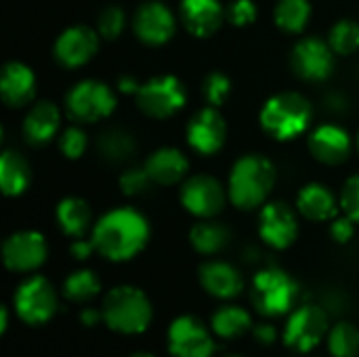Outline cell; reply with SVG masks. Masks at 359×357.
<instances>
[{"instance_id": "6da1fadb", "label": "cell", "mask_w": 359, "mask_h": 357, "mask_svg": "<svg viewBox=\"0 0 359 357\" xmlns=\"http://www.w3.org/2000/svg\"><path fill=\"white\" fill-rule=\"evenodd\" d=\"M90 240L101 257L122 263L147 246L149 223L135 208H114L95 223Z\"/></svg>"}, {"instance_id": "7a4b0ae2", "label": "cell", "mask_w": 359, "mask_h": 357, "mask_svg": "<svg viewBox=\"0 0 359 357\" xmlns=\"http://www.w3.org/2000/svg\"><path fill=\"white\" fill-rule=\"evenodd\" d=\"M276 183L273 164L259 154L242 156L229 175V200L242 210H252L265 204Z\"/></svg>"}, {"instance_id": "3957f363", "label": "cell", "mask_w": 359, "mask_h": 357, "mask_svg": "<svg viewBox=\"0 0 359 357\" xmlns=\"http://www.w3.org/2000/svg\"><path fill=\"white\" fill-rule=\"evenodd\" d=\"M103 322L120 335H141L151 324V303L147 295L135 286H118L103 301Z\"/></svg>"}, {"instance_id": "277c9868", "label": "cell", "mask_w": 359, "mask_h": 357, "mask_svg": "<svg viewBox=\"0 0 359 357\" xmlns=\"http://www.w3.org/2000/svg\"><path fill=\"white\" fill-rule=\"evenodd\" d=\"M311 103L299 93H280L265 101L261 126L278 141H290L303 135L311 122Z\"/></svg>"}, {"instance_id": "5b68a950", "label": "cell", "mask_w": 359, "mask_h": 357, "mask_svg": "<svg viewBox=\"0 0 359 357\" xmlns=\"http://www.w3.org/2000/svg\"><path fill=\"white\" fill-rule=\"evenodd\" d=\"M299 299V284L280 267L261 269L252 280V307L265 318H282L292 311Z\"/></svg>"}, {"instance_id": "8992f818", "label": "cell", "mask_w": 359, "mask_h": 357, "mask_svg": "<svg viewBox=\"0 0 359 357\" xmlns=\"http://www.w3.org/2000/svg\"><path fill=\"white\" fill-rule=\"evenodd\" d=\"M65 107L76 122L93 124L111 116V112L116 109V95L105 82L82 80L67 93Z\"/></svg>"}, {"instance_id": "52a82bcc", "label": "cell", "mask_w": 359, "mask_h": 357, "mask_svg": "<svg viewBox=\"0 0 359 357\" xmlns=\"http://www.w3.org/2000/svg\"><path fill=\"white\" fill-rule=\"evenodd\" d=\"M13 307H15V314L25 324L40 326V324H46L55 316L57 292L46 278L34 276L19 284V288L15 290Z\"/></svg>"}, {"instance_id": "ba28073f", "label": "cell", "mask_w": 359, "mask_h": 357, "mask_svg": "<svg viewBox=\"0 0 359 357\" xmlns=\"http://www.w3.org/2000/svg\"><path fill=\"white\" fill-rule=\"evenodd\" d=\"M185 88L175 76H158L141 84L137 90V103L149 118L164 120L175 116L185 105Z\"/></svg>"}, {"instance_id": "9c48e42d", "label": "cell", "mask_w": 359, "mask_h": 357, "mask_svg": "<svg viewBox=\"0 0 359 357\" xmlns=\"http://www.w3.org/2000/svg\"><path fill=\"white\" fill-rule=\"evenodd\" d=\"M328 332V316L318 305H303L290 311L284 328V341L294 351L307 353L320 345Z\"/></svg>"}, {"instance_id": "30bf717a", "label": "cell", "mask_w": 359, "mask_h": 357, "mask_svg": "<svg viewBox=\"0 0 359 357\" xmlns=\"http://www.w3.org/2000/svg\"><path fill=\"white\" fill-rule=\"evenodd\" d=\"M168 351L170 357H212L215 341L200 320L181 316L168 328Z\"/></svg>"}, {"instance_id": "8fae6325", "label": "cell", "mask_w": 359, "mask_h": 357, "mask_svg": "<svg viewBox=\"0 0 359 357\" xmlns=\"http://www.w3.org/2000/svg\"><path fill=\"white\" fill-rule=\"evenodd\" d=\"M290 63L299 78L322 82L334 69V50L328 42L320 38H303L292 48Z\"/></svg>"}, {"instance_id": "7c38bea8", "label": "cell", "mask_w": 359, "mask_h": 357, "mask_svg": "<svg viewBox=\"0 0 359 357\" xmlns=\"http://www.w3.org/2000/svg\"><path fill=\"white\" fill-rule=\"evenodd\" d=\"M46 240L38 231H17L2 244V259L8 271L27 274L46 261Z\"/></svg>"}, {"instance_id": "4fadbf2b", "label": "cell", "mask_w": 359, "mask_h": 357, "mask_svg": "<svg viewBox=\"0 0 359 357\" xmlns=\"http://www.w3.org/2000/svg\"><path fill=\"white\" fill-rule=\"evenodd\" d=\"M227 198L229 194H225L223 185L206 175L191 177L181 187V204L185 206V210L200 219H210L219 215Z\"/></svg>"}, {"instance_id": "5bb4252c", "label": "cell", "mask_w": 359, "mask_h": 357, "mask_svg": "<svg viewBox=\"0 0 359 357\" xmlns=\"http://www.w3.org/2000/svg\"><path fill=\"white\" fill-rule=\"evenodd\" d=\"M259 236L271 248H288L299 236V221L292 208L284 202L265 204L259 215Z\"/></svg>"}, {"instance_id": "9a60e30c", "label": "cell", "mask_w": 359, "mask_h": 357, "mask_svg": "<svg viewBox=\"0 0 359 357\" xmlns=\"http://www.w3.org/2000/svg\"><path fill=\"white\" fill-rule=\"evenodd\" d=\"M227 137V126L217 107L208 105L200 109L187 124V143L202 156L217 154Z\"/></svg>"}, {"instance_id": "2e32d148", "label": "cell", "mask_w": 359, "mask_h": 357, "mask_svg": "<svg viewBox=\"0 0 359 357\" xmlns=\"http://www.w3.org/2000/svg\"><path fill=\"white\" fill-rule=\"evenodd\" d=\"M175 27H177L175 15L166 4L158 0L143 2L135 15V32L139 40L151 46H160L168 42L175 36Z\"/></svg>"}, {"instance_id": "e0dca14e", "label": "cell", "mask_w": 359, "mask_h": 357, "mask_svg": "<svg viewBox=\"0 0 359 357\" xmlns=\"http://www.w3.org/2000/svg\"><path fill=\"white\" fill-rule=\"evenodd\" d=\"M99 48V32L86 25H74L61 32L55 42V59L63 67H80L88 63Z\"/></svg>"}, {"instance_id": "ac0fdd59", "label": "cell", "mask_w": 359, "mask_h": 357, "mask_svg": "<svg viewBox=\"0 0 359 357\" xmlns=\"http://www.w3.org/2000/svg\"><path fill=\"white\" fill-rule=\"evenodd\" d=\"M309 149L322 164H341L351 154V137L345 128L337 124H324L316 128L309 137Z\"/></svg>"}, {"instance_id": "d6986e66", "label": "cell", "mask_w": 359, "mask_h": 357, "mask_svg": "<svg viewBox=\"0 0 359 357\" xmlns=\"http://www.w3.org/2000/svg\"><path fill=\"white\" fill-rule=\"evenodd\" d=\"M200 284L210 297L221 299V301L236 299L244 288L242 274L225 261L204 263L200 267Z\"/></svg>"}, {"instance_id": "ffe728a7", "label": "cell", "mask_w": 359, "mask_h": 357, "mask_svg": "<svg viewBox=\"0 0 359 357\" xmlns=\"http://www.w3.org/2000/svg\"><path fill=\"white\" fill-rule=\"evenodd\" d=\"M181 19L189 34L208 38L223 23V6L219 0H181Z\"/></svg>"}, {"instance_id": "44dd1931", "label": "cell", "mask_w": 359, "mask_h": 357, "mask_svg": "<svg viewBox=\"0 0 359 357\" xmlns=\"http://www.w3.org/2000/svg\"><path fill=\"white\" fill-rule=\"evenodd\" d=\"M34 93H36L34 72L19 61L6 63L2 69V78H0L2 101L8 107H23L34 99Z\"/></svg>"}, {"instance_id": "7402d4cb", "label": "cell", "mask_w": 359, "mask_h": 357, "mask_svg": "<svg viewBox=\"0 0 359 357\" xmlns=\"http://www.w3.org/2000/svg\"><path fill=\"white\" fill-rule=\"evenodd\" d=\"M59 124H61V114L57 105L50 101H40L27 112L23 120L25 141L29 145H44L57 135Z\"/></svg>"}, {"instance_id": "603a6c76", "label": "cell", "mask_w": 359, "mask_h": 357, "mask_svg": "<svg viewBox=\"0 0 359 357\" xmlns=\"http://www.w3.org/2000/svg\"><path fill=\"white\" fill-rule=\"evenodd\" d=\"M187 166H189L187 158L177 147H160L145 162V170L149 173L151 181L158 183V185H175V183H179L185 177Z\"/></svg>"}, {"instance_id": "cb8c5ba5", "label": "cell", "mask_w": 359, "mask_h": 357, "mask_svg": "<svg viewBox=\"0 0 359 357\" xmlns=\"http://www.w3.org/2000/svg\"><path fill=\"white\" fill-rule=\"evenodd\" d=\"M297 208L309 221H332L337 217L339 204L334 194L326 185L309 183L299 191Z\"/></svg>"}, {"instance_id": "d4e9b609", "label": "cell", "mask_w": 359, "mask_h": 357, "mask_svg": "<svg viewBox=\"0 0 359 357\" xmlns=\"http://www.w3.org/2000/svg\"><path fill=\"white\" fill-rule=\"evenodd\" d=\"M32 181V170L29 164L13 149L2 151L0 156V187L2 194L8 198L21 196Z\"/></svg>"}, {"instance_id": "484cf974", "label": "cell", "mask_w": 359, "mask_h": 357, "mask_svg": "<svg viewBox=\"0 0 359 357\" xmlns=\"http://www.w3.org/2000/svg\"><path fill=\"white\" fill-rule=\"evenodd\" d=\"M90 208L82 198H65L57 206V223L69 238H84L90 227Z\"/></svg>"}, {"instance_id": "4316f807", "label": "cell", "mask_w": 359, "mask_h": 357, "mask_svg": "<svg viewBox=\"0 0 359 357\" xmlns=\"http://www.w3.org/2000/svg\"><path fill=\"white\" fill-rule=\"evenodd\" d=\"M210 324H212V330H215L217 337H221V339H240L250 330L252 318L244 307L223 305L212 314Z\"/></svg>"}, {"instance_id": "83f0119b", "label": "cell", "mask_w": 359, "mask_h": 357, "mask_svg": "<svg viewBox=\"0 0 359 357\" xmlns=\"http://www.w3.org/2000/svg\"><path fill=\"white\" fill-rule=\"evenodd\" d=\"M189 242L196 248V252H200V255H217L219 250H223L227 246L229 231L221 223L202 221V223H196L191 227Z\"/></svg>"}, {"instance_id": "f1b7e54d", "label": "cell", "mask_w": 359, "mask_h": 357, "mask_svg": "<svg viewBox=\"0 0 359 357\" xmlns=\"http://www.w3.org/2000/svg\"><path fill=\"white\" fill-rule=\"evenodd\" d=\"M276 23L288 34H301L311 17L309 0H278L276 4Z\"/></svg>"}, {"instance_id": "f546056e", "label": "cell", "mask_w": 359, "mask_h": 357, "mask_svg": "<svg viewBox=\"0 0 359 357\" xmlns=\"http://www.w3.org/2000/svg\"><path fill=\"white\" fill-rule=\"evenodd\" d=\"M101 292V282L95 271L78 269L69 274L63 282V295L72 303H86L93 301Z\"/></svg>"}, {"instance_id": "4dcf8cb0", "label": "cell", "mask_w": 359, "mask_h": 357, "mask_svg": "<svg viewBox=\"0 0 359 357\" xmlns=\"http://www.w3.org/2000/svg\"><path fill=\"white\" fill-rule=\"evenodd\" d=\"M328 351L332 357H355L359 353V330L349 322H339L328 332Z\"/></svg>"}, {"instance_id": "1f68e13d", "label": "cell", "mask_w": 359, "mask_h": 357, "mask_svg": "<svg viewBox=\"0 0 359 357\" xmlns=\"http://www.w3.org/2000/svg\"><path fill=\"white\" fill-rule=\"evenodd\" d=\"M99 154L111 162H120V160H126L133 149H135V141L128 133L120 130V128H114V130H107L103 133V137H99Z\"/></svg>"}, {"instance_id": "d6a6232c", "label": "cell", "mask_w": 359, "mask_h": 357, "mask_svg": "<svg viewBox=\"0 0 359 357\" xmlns=\"http://www.w3.org/2000/svg\"><path fill=\"white\" fill-rule=\"evenodd\" d=\"M328 44L337 55H351L359 50V23L351 19H343L337 25H332Z\"/></svg>"}, {"instance_id": "836d02e7", "label": "cell", "mask_w": 359, "mask_h": 357, "mask_svg": "<svg viewBox=\"0 0 359 357\" xmlns=\"http://www.w3.org/2000/svg\"><path fill=\"white\" fill-rule=\"evenodd\" d=\"M229 90H231V82L225 74L221 72H212L206 76L204 84H202V93H204V99L208 101V105L212 107H219L225 103V99L229 97Z\"/></svg>"}, {"instance_id": "e575fe53", "label": "cell", "mask_w": 359, "mask_h": 357, "mask_svg": "<svg viewBox=\"0 0 359 357\" xmlns=\"http://www.w3.org/2000/svg\"><path fill=\"white\" fill-rule=\"evenodd\" d=\"M124 13L122 8L118 6H107L101 15H99V21H97V32L101 38H107V40H114L122 34L124 29Z\"/></svg>"}, {"instance_id": "d590c367", "label": "cell", "mask_w": 359, "mask_h": 357, "mask_svg": "<svg viewBox=\"0 0 359 357\" xmlns=\"http://www.w3.org/2000/svg\"><path fill=\"white\" fill-rule=\"evenodd\" d=\"M59 149L69 160L80 158L84 154V149H86V135H84V130L78 128V126L65 128L61 133V137H59Z\"/></svg>"}, {"instance_id": "8d00e7d4", "label": "cell", "mask_w": 359, "mask_h": 357, "mask_svg": "<svg viewBox=\"0 0 359 357\" xmlns=\"http://www.w3.org/2000/svg\"><path fill=\"white\" fill-rule=\"evenodd\" d=\"M149 181H151V177L145 170V166L143 168H130L120 177V187L126 196H139L147 189Z\"/></svg>"}, {"instance_id": "74e56055", "label": "cell", "mask_w": 359, "mask_h": 357, "mask_svg": "<svg viewBox=\"0 0 359 357\" xmlns=\"http://www.w3.org/2000/svg\"><path fill=\"white\" fill-rule=\"evenodd\" d=\"M341 208L349 219L359 223V175L351 177L345 183V187L341 191Z\"/></svg>"}, {"instance_id": "f35d334b", "label": "cell", "mask_w": 359, "mask_h": 357, "mask_svg": "<svg viewBox=\"0 0 359 357\" xmlns=\"http://www.w3.org/2000/svg\"><path fill=\"white\" fill-rule=\"evenodd\" d=\"M227 19L233 25H248L257 19V4L252 0H233L227 6Z\"/></svg>"}, {"instance_id": "ab89813d", "label": "cell", "mask_w": 359, "mask_h": 357, "mask_svg": "<svg viewBox=\"0 0 359 357\" xmlns=\"http://www.w3.org/2000/svg\"><path fill=\"white\" fill-rule=\"evenodd\" d=\"M355 234V221L349 219L347 215L345 217H334L332 223H330V236L334 242L339 244H347Z\"/></svg>"}, {"instance_id": "60d3db41", "label": "cell", "mask_w": 359, "mask_h": 357, "mask_svg": "<svg viewBox=\"0 0 359 357\" xmlns=\"http://www.w3.org/2000/svg\"><path fill=\"white\" fill-rule=\"evenodd\" d=\"M255 341L259 343V345H263V347H269V345H273L276 343V339H278V330H276V326H271V324H259V326H255Z\"/></svg>"}, {"instance_id": "b9f144b4", "label": "cell", "mask_w": 359, "mask_h": 357, "mask_svg": "<svg viewBox=\"0 0 359 357\" xmlns=\"http://www.w3.org/2000/svg\"><path fill=\"white\" fill-rule=\"evenodd\" d=\"M95 250H97V248H95L93 240H82V238H76V242L69 246V252H72V257H74V259H78V261H84V259H88V257H90Z\"/></svg>"}, {"instance_id": "7bdbcfd3", "label": "cell", "mask_w": 359, "mask_h": 357, "mask_svg": "<svg viewBox=\"0 0 359 357\" xmlns=\"http://www.w3.org/2000/svg\"><path fill=\"white\" fill-rule=\"evenodd\" d=\"M101 320H103V311H97V309H84V311L80 314V322H82L84 326H88V328L97 326Z\"/></svg>"}, {"instance_id": "ee69618b", "label": "cell", "mask_w": 359, "mask_h": 357, "mask_svg": "<svg viewBox=\"0 0 359 357\" xmlns=\"http://www.w3.org/2000/svg\"><path fill=\"white\" fill-rule=\"evenodd\" d=\"M118 90H122V93H137V90H139V84H137L135 78L122 76V78L118 80Z\"/></svg>"}, {"instance_id": "f6af8a7d", "label": "cell", "mask_w": 359, "mask_h": 357, "mask_svg": "<svg viewBox=\"0 0 359 357\" xmlns=\"http://www.w3.org/2000/svg\"><path fill=\"white\" fill-rule=\"evenodd\" d=\"M0 316H2V330H0V332H6V328H8V311L2 309Z\"/></svg>"}, {"instance_id": "bcb514c9", "label": "cell", "mask_w": 359, "mask_h": 357, "mask_svg": "<svg viewBox=\"0 0 359 357\" xmlns=\"http://www.w3.org/2000/svg\"><path fill=\"white\" fill-rule=\"evenodd\" d=\"M130 357H156V356H151V353H135V356H130Z\"/></svg>"}, {"instance_id": "7dc6e473", "label": "cell", "mask_w": 359, "mask_h": 357, "mask_svg": "<svg viewBox=\"0 0 359 357\" xmlns=\"http://www.w3.org/2000/svg\"><path fill=\"white\" fill-rule=\"evenodd\" d=\"M358 149H359V135H358Z\"/></svg>"}, {"instance_id": "c3c4849f", "label": "cell", "mask_w": 359, "mask_h": 357, "mask_svg": "<svg viewBox=\"0 0 359 357\" xmlns=\"http://www.w3.org/2000/svg\"><path fill=\"white\" fill-rule=\"evenodd\" d=\"M227 357H240V356H227Z\"/></svg>"}]
</instances>
